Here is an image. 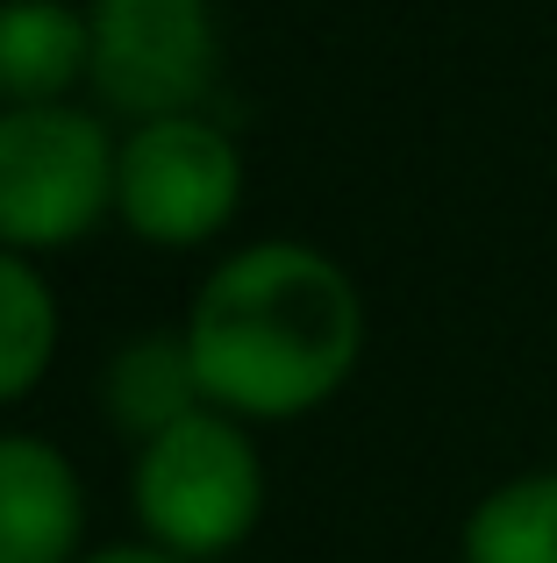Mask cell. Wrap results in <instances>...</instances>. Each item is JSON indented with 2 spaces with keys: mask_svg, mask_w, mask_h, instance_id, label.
<instances>
[{
  "mask_svg": "<svg viewBox=\"0 0 557 563\" xmlns=\"http://www.w3.org/2000/svg\"><path fill=\"white\" fill-rule=\"evenodd\" d=\"M108 129L72 108H14L0 114V243L51 250L100 221L114 200Z\"/></svg>",
  "mask_w": 557,
  "mask_h": 563,
  "instance_id": "cell-3",
  "label": "cell"
},
{
  "mask_svg": "<svg viewBox=\"0 0 557 563\" xmlns=\"http://www.w3.org/2000/svg\"><path fill=\"white\" fill-rule=\"evenodd\" d=\"M364 307L321 250L258 243L208 278L186 329V357L208 399L251 421L307 413L358 372Z\"/></svg>",
  "mask_w": 557,
  "mask_h": 563,
  "instance_id": "cell-1",
  "label": "cell"
},
{
  "mask_svg": "<svg viewBox=\"0 0 557 563\" xmlns=\"http://www.w3.org/2000/svg\"><path fill=\"white\" fill-rule=\"evenodd\" d=\"M258 450L222 413H186L136 464V514L172 556H222L258 521Z\"/></svg>",
  "mask_w": 557,
  "mask_h": 563,
  "instance_id": "cell-2",
  "label": "cell"
},
{
  "mask_svg": "<svg viewBox=\"0 0 557 563\" xmlns=\"http://www.w3.org/2000/svg\"><path fill=\"white\" fill-rule=\"evenodd\" d=\"M79 542V478L51 442L0 435V563H65Z\"/></svg>",
  "mask_w": 557,
  "mask_h": 563,
  "instance_id": "cell-6",
  "label": "cell"
},
{
  "mask_svg": "<svg viewBox=\"0 0 557 563\" xmlns=\"http://www.w3.org/2000/svg\"><path fill=\"white\" fill-rule=\"evenodd\" d=\"M194 357H186V343H172V335H151V343L122 350L108 372V407H114V428H129V435L157 442L165 428H179L186 413H194Z\"/></svg>",
  "mask_w": 557,
  "mask_h": 563,
  "instance_id": "cell-9",
  "label": "cell"
},
{
  "mask_svg": "<svg viewBox=\"0 0 557 563\" xmlns=\"http://www.w3.org/2000/svg\"><path fill=\"white\" fill-rule=\"evenodd\" d=\"M465 563H557V471L493 485L465 521Z\"/></svg>",
  "mask_w": 557,
  "mask_h": 563,
  "instance_id": "cell-8",
  "label": "cell"
},
{
  "mask_svg": "<svg viewBox=\"0 0 557 563\" xmlns=\"http://www.w3.org/2000/svg\"><path fill=\"white\" fill-rule=\"evenodd\" d=\"M94 563H186V556H157V550H108V556H94Z\"/></svg>",
  "mask_w": 557,
  "mask_h": 563,
  "instance_id": "cell-11",
  "label": "cell"
},
{
  "mask_svg": "<svg viewBox=\"0 0 557 563\" xmlns=\"http://www.w3.org/2000/svg\"><path fill=\"white\" fill-rule=\"evenodd\" d=\"M94 65V36L57 0H8L0 8V100L14 108H57L79 71Z\"/></svg>",
  "mask_w": 557,
  "mask_h": 563,
  "instance_id": "cell-7",
  "label": "cell"
},
{
  "mask_svg": "<svg viewBox=\"0 0 557 563\" xmlns=\"http://www.w3.org/2000/svg\"><path fill=\"white\" fill-rule=\"evenodd\" d=\"M94 86L108 108L172 122L215 79L208 0H94Z\"/></svg>",
  "mask_w": 557,
  "mask_h": 563,
  "instance_id": "cell-4",
  "label": "cell"
},
{
  "mask_svg": "<svg viewBox=\"0 0 557 563\" xmlns=\"http://www.w3.org/2000/svg\"><path fill=\"white\" fill-rule=\"evenodd\" d=\"M114 200H122L129 229L151 243H208L243 200L237 143L194 114L143 122L114 165Z\"/></svg>",
  "mask_w": 557,
  "mask_h": 563,
  "instance_id": "cell-5",
  "label": "cell"
},
{
  "mask_svg": "<svg viewBox=\"0 0 557 563\" xmlns=\"http://www.w3.org/2000/svg\"><path fill=\"white\" fill-rule=\"evenodd\" d=\"M51 343H57V307L43 278L22 257H0V399L29 393L43 378Z\"/></svg>",
  "mask_w": 557,
  "mask_h": 563,
  "instance_id": "cell-10",
  "label": "cell"
}]
</instances>
